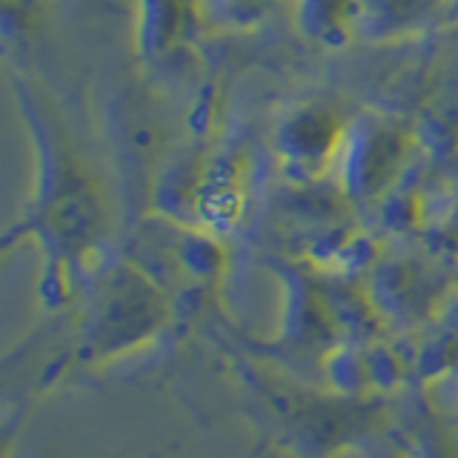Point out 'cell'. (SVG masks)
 I'll return each mask as SVG.
<instances>
[{
  "mask_svg": "<svg viewBox=\"0 0 458 458\" xmlns=\"http://www.w3.org/2000/svg\"><path fill=\"white\" fill-rule=\"evenodd\" d=\"M166 329L169 307L152 284L135 276L109 278L81 327V358L86 364L118 361L149 347Z\"/></svg>",
  "mask_w": 458,
  "mask_h": 458,
  "instance_id": "obj_1",
  "label": "cell"
}]
</instances>
